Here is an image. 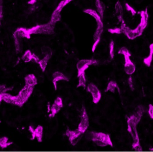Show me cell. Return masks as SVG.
Returning <instances> with one entry per match:
<instances>
[{
	"mask_svg": "<svg viewBox=\"0 0 153 152\" xmlns=\"http://www.w3.org/2000/svg\"><path fill=\"white\" fill-rule=\"evenodd\" d=\"M142 116V113H140L139 115L135 114L131 115L128 118V131L131 135L133 139V143L132 145V149L136 151H141L142 147L140 143L138 134L137 130V125L140 121Z\"/></svg>",
	"mask_w": 153,
	"mask_h": 152,
	"instance_id": "cell-1",
	"label": "cell"
},
{
	"mask_svg": "<svg viewBox=\"0 0 153 152\" xmlns=\"http://www.w3.org/2000/svg\"><path fill=\"white\" fill-rule=\"evenodd\" d=\"M91 140L98 146L105 147L110 145L113 147V143L110 136L102 132H91Z\"/></svg>",
	"mask_w": 153,
	"mask_h": 152,
	"instance_id": "cell-2",
	"label": "cell"
},
{
	"mask_svg": "<svg viewBox=\"0 0 153 152\" xmlns=\"http://www.w3.org/2000/svg\"><path fill=\"white\" fill-rule=\"evenodd\" d=\"M34 87L25 85L20 90L17 95L16 96V105L22 107L25 103L27 102L33 93Z\"/></svg>",
	"mask_w": 153,
	"mask_h": 152,
	"instance_id": "cell-3",
	"label": "cell"
},
{
	"mask_svg": "<svg viewBox=\"0 0 153 152\" xmlns=\"http://www.w3.org/2000/svg\"><path fill=\"white\" fill-rule=\"evenodd\" d=\"M119 53L124 55L125 60L124 66V70L126 74L129 75H132L136 70V67L133 62L130 59V53H129L127 49L123 48L120 50Z\"/></svg>",
	"mask_w": 153,
	"mask_h": 152,
	"instance_id": "cell-4",
	"label": "cell"
},
{
	"mask_svg": "<svg viewBox=\"0 0 153 152\" xmlns=\"http://www.w3.org/2000/svg\"><path fill=\"white\" fill-rule=\"evenodd\" d=\"M97 64V61L95 60L83 59L79 61L76 66L78 70V77L83 73H85V71L88 68L89 66Z\"/></svg>",
	"mask_w": 153,
	"mask_h": 152,
	"instance_id": "cell-5",
	"label": "cell"
},
{
	"mask_svg": "<svg viewBox=\"0 0 153 152\" xmlns=\"http://www.w3.org/2000/svg\"><path fill=\"white\" fill-rule=\"evenodd\" d=\"M89 126V119L87 113L85 108L82 107V113L81 114V120L79 124L78 129L81 132L82 134H84L87 129Z\"/></svg>",
	"mask_w": 153,
	"mask_h": 152,
	"instance_id": "cell-6",
	"label": "cell"
},
{
	"mask_svg": "<svg viewBox=\"0 0 153 152\" xmlns=\"http://www.w3.org/2000/svg\"><path fill=\"white\" fill-rule=\"evenodd\" d=\"M87 91L92 94L94 103H98L101 100L102 95L97 87L93 83H91L87 86Z\"/></svg>",
	"mask_w": 153,
	"mask_h": 152,
	"instance_id": "cell-7",
	"label": "cell"
},
{
	"mask_svg": "<svg viewBox=\"0 0 153 152\" xmlns=\"http://www.w3.org/2000/svg\"><path fill=\"white\" fill-rule=\"evenodd\" d=\"M29 131L32 134V137L31 140H34L36 137L37 139V141L39 142L42 141L43 133V128L41 125H38L35 129H34L32 126H30L28 129Z\"/></svg>",
	"mask_w": 153,
	"mask_h": 152,
	"instance_id": "cell-8",
	"label": "cell"
},
{
	"mask_svg": "<svg viewBox=\"0 0 153 152\" xmlns=\"http://www.w3.org/2000/svg\"><path fill=\"white\" fill-rule=\"evenodd\" d=\"M82 133L78 129L75 130H70L68 128L66 130L65 135L68 138L69 140L72 145H75L78 142V139Z\"/></svg>",
	"mask_w": 153,
	"mask_h": 152,
	"instance_id": "cell-9",
	"label": "cell"
},
{
	"mask_svg": "<svg viewBox=\"0 0 153 152\" xmlns=\"http://www.w3.org/2000/svg\"><path fill=\"white\" fill-rule=\"evenodd\" d=\"M63 107V103L62 98L60 97H57L54 101V103L52 105L51 108V113L49 115V118H52L54 117L57 113L59 112L61 109Z\"/></svg>",
	"mask_w": 153,
	"mask_h": 152,
	"instance_id": "cell-10",
	"label": "cell"
},
{
	"mask_svg": "<svg viewBox=\"0 0 153 152\" xmlns=\"http://www.w3.org/2000/svg\"><path fill=\"white\" fill-rule=\"evenodd\" d=\"M53 83L54 85L55 90H57V82L60 80H65V81H68L69 79L67 77L64 76L61 72L59 71H56L53 74Z\"/></svg>",
	"mask_w": 153,
	"mask_h": 152,
	"instance_id": "cell-11",
	"label": "cell"
},
{
	"mask_svg": "<svg viewBox=\"0 0 153 152\" xmlns=\"http://www.w3.org/2000/svg\"><path fill=\"white\" fill-rule=\"evenodd\" d=\"M0 100L1 102L3 100L4 102L7 103L11 104H16V96H12L11 95L7 93H0Z\"/></svg>",
	"mask_w": 153,
	"mask_h": 152,
	"instance_id": "cell-12",
	"label": "cell"
},
{
	"mask_svg": "<svg viewBox=\"0 0 153 152\" xmlns=\"http://www.w3.org/2000/svg\"><path fill=\"white\" fill-rule=\"evenodd\" d=\"M26 85H27L34 86L37 84L36 77L33 74H29L27 75L25 78Z\"/></svg>",
	"mask_w": 153,
	"mask_h": 152,
	"instance_id": "cell-13",
	"label": "cell"
},
{
	"mask_svg": "<svg viewBox=\"0 0 153 152\" xmlns=\"http://www.w3.org/2000/svg\"><path fill=\"white\" fill-rule=\"evenodd\" d=\"M51 53H49V54H47L46 56L45 57L42 59L40 61L38 64L40 65V67H41V69L43 72L45 71V69L46 68V66H47V63H48L49 60L50 59V58H51Z\"/></svg>",
	"mask_w": 153,
	"mask_h": 152,
	"instance_id": "cell-14",
	"label": "cell"
},
{
	"mask_svg": "<svg viewBox=\"0 0 153 152\" xmlns=\"http://www.w3.org/2000/svg\"><path fill=\"white\" fill-rule=\"evenodd\" d=\"M117 88L118 90L119 93H120V90L118 87V85L115 81H111L108 84L107 88L105 90V92H108V91H111V93H114L115 92V89Z\"/></svg>",
	"mask_w": 153,
	"mask_h": 152,
	"instance_id": "cell-15",
	"label": "cell"
},
{
	"mask_svg": "<svg viewBox=\"0 0 153 152\" xmlns=\"http://www.w3.org/2000/svg\"><path fill=\"white\" fill-rule=\"evenodd\" d=\"M8 139L7 137H2L0 139V146L1 148H5L13 144V142H8Z\"/></svg>",
	"mask_w": 153,
	"mask_h": 152,
	"instance_id": "cell-16",
	"label": "cell"
},
{
	"mask_svg": "<svg viewBox=\"0 0 153 152\" xmlns=\"http://www.w3.org/2000/svg\"><path fill=\"white\" fill-rule=\"evenodd\" d=\"M79 78V84L77 87H82L84 88L86 87V79L85 75V73H83L78 77Z\"/></svg>",
	"mask_w": 153,
	"mask_h": 152,
	"instance_id": "cell-17",
	"label": "cell"
},
{
	"mask_svg": "<svg viewBox=\"0 0 153 152\" xmlns=\"http://www.w3.org/2000/svg\"><path fill=\"white\" fill-rule=\"evenodd\" d=\"M153 54V45H152L150 47V54L148 58L144 59V62L145 65L148 67H149L151 65V62L152 60Z\"/></svg>",
	"mask_w": 153,
	"mask_h": 152,
	"instance_id": "cell-18",
	"label": "cell"
},
{
	"mask_svg": "<svg viewBox=\"0 0 153 152\" xmlns=\"http://www.w3.org/2000/svg\"><path fill=\"white\" fill-rule=\"evenodd\" d=\"M32 58H33V54L30 51L27 50L23 55L22 59L25 62H27L32 60Z\"/></svg>",
	"mask_w": 153,
	"mask_h": 152,
	"instance_id": "cell-19",
	"label": "cell"
},
{
	"mask_svg": "<svg viewBox=\"0 0 153 152\" xmlns=\"http://www.w3.org/2000/svg\"><path fill=\"white\" fill-rule=\"evenodd\" d=\"M13 88V87H7L5 85H1L0 86V93H5L7 91L12 90Z\"/></svg>",
	"mask_w": 153,
	"mask_h": 152,
	"instance_id": "cell-20",
	"label": "cell"
},
{
	"mask_svg": "<svg viewBox=\"0 0 153 152\" xmlns=\"http://www.w3.org/2000/svg\"><path fill=\"white\" fill-rule=\"evenodd\" d=\"M128 84L129 86L130 87L132 91L134 90V86H133V81H132V79L131 76H130L128 79Z\"/></svg>",
	"mask_w": 153,
	"mask_h": 152,
	"instance_id": "cell-21",
	"label": "cell"
},
{
	"mask_svg": "<svg viewBox=\"0 0 153 152\" xmlns=\"http://www.w3.org/2000/svg\"><path fill=\"white\" fill-rule=\"evenodd\" d=\"M148 113L149 116L151 119H153V105L152 104H149V105Z\"/></svg>",
	"mask_w": 153,
	"mask_h": 152,
	"instance_id": "cell-22",
	"label": "cell"
},
{
	"mask_svg": "<svg viewBox=\"0 0 153 152\" xmlns=\"http://www.w3.org/2000/svg\"><path fill=\"white\" fill-rule=\"evenodd\" d=\"M40 60L39 59V58L35 55L34 54H33V58H32V60L31 61L33 62H36V63H39L40 62Z\"/></svg>",
	"mask_w": 153,
	"mask_h": 152,
	"instance_id": "cell-23",
	"label": "cell"
}]
</instances>
